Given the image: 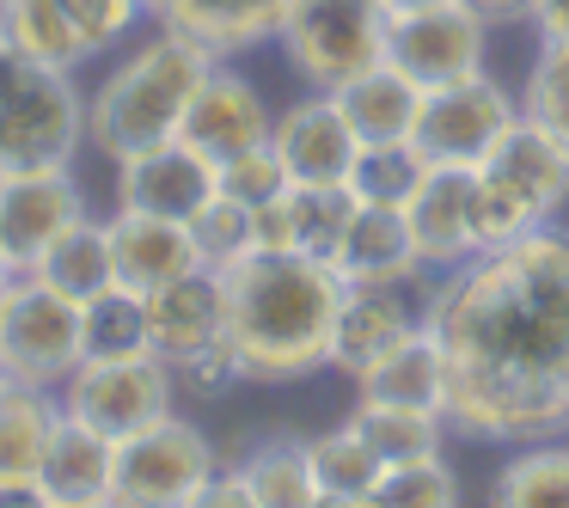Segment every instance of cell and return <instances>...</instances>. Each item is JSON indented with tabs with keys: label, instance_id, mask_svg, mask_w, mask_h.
<instances>
[{
	"label": "cell",
	"instance_id": "cell-1",
	"mask_svg": "<svg viewBox=\"0 0 569 508\" xmlns=\"http://www.w3.org/2000/svg\"><path fill=\"white\" fill-rule=\"evenodd\" d=\"M453 441L569 435V221L532 227L429 282Z\"/></svg>",
	"mask_w": 569,
	"mask_h": 508
},
{
	"label": "cell",
	"instance_id": "cell-2",
	"mask_svg": "<svg viewBox=\"0 0 569 508\" xmlns=\"http://www.w3.org/2000/svg\"><path fill=\"white\" fill-rule=\"evenodd\" d=\"M227 349L246 386H300L331 368L343 276L300 251H251L227 263Z\"/></svg>",
	"mask_w": 569,
	"mask_h": 508
},
{
	"label": "cell",
	"instance_id": "cell-3",
	"mask_svg": "<svg viewBox=\"0 0 569 508\" xmlns=\"http://www.w3.org/2000/svg\"><path fill=\"white\" fill-rule=\"evenodd\" d=\"M209 62H214L209 50H197L190 38H178L166 26L136 31L87 80V153L117 166L129 153L153 148V141H172L184 129V111L197 99Z\"/></svg>",
	"mask_w": 569,
	"mask_h": 508
},
{
	"label": "cell",
	"instance_id": "cell-4",
	"mask_svg": "<svg viewBox=\"0 0 569 508\" xmlns=\"http://www.w3.org/2000/svg\"><path fill=\"white\" fill-rule=\"evenodd\" d=\"M478 178V202H483V233L490 246L520 239L532 227L563 221L569 209V141L557 129H545L539 117L520 111L508 123V136L471 166Z\"/></svg>",
	"mask_w": 569,
	"mask_h": 508
},
{
	"label": "cell",
	"instance_id": "cell-5",
	"mask_svg": "<svg viewBox=\"0 0 569 508\" xmlns=\"http://www.w3.org/2000/svg\"><path fill=\"white\" fill-rule=\"evenodd\" d=\"M87 153V87L74 68L26 62L0 87V178L74 166Z\"/></svg>",
	"mask_w": 569,
	"mask_h": 508
},
{
	"label": "cell",
	"instance_id": "cell-6",
	"mask_svg": "<svg viewBox=\"0 0 569 508\" xmlns=\"http://www.w3.org/2000/svg\"><path fill=\"white\" fill-rule=\"evenodd\" d=\"M386 0H288L276 50L300 87L331 92L386 56Z\"/></svg>",
	"mask_w": 569,
	"mask_h": 508
},
{
	"label": "cell",
	"instance_id": "cell-7",
	"mask_svg": "<svg viewBox=\"0 0 569 508\" xmlns=\"http://www.w3.org/2000/svg\"><path fill=\"white\" fill-rule=\"evenodd\" d=\"M221 466V447L202 422H190L184 410L148 422L141 435L117 441V508H190V496L202 490V478Z\"/></svg>",
	"mask_w": 569,
	"mask_h": 508
},
{
	"label": "cell",
	"instance_id": "cell-8",
	"mask_svg": "<svg viewBox=\"0 0 569 508\" xmlns=\"http://www.w3.org/2000/svg\"><path fill=\"white\" fill-rule=\"evenodd\" d=\"M56 398H62L68 417L92 422V429L111 435V441H129V435H141L148 422L172 417L184 386H178V373L166 368L160 356H129V361H80V368L56 386Z\"/></svg>",
	"mask_w": 569,
	"mask_h": 508
},
{
	"label": "cell",
	"instance_id": "cell-9",
	"mask_svg": "<svg viewBox=\"0 0 569 508\" xmlns=\"http://www.w3.org/2000/svg\"><path fill=\"white\" fill-rule=\"evenodd\" d=\"M0 361L26 386H62L68 373L87 361V337H80V300L43 288L38 276L19 270L0 307Z\"/></svg>",
	"mask_w": 569,
	"mask_h": 508
},
{
	"label": "cell",
	"instance_id": "cell-10",
	"mask_svg": "<svg viewBox=\"0 0 569 508\" xmlns=\"http://www.w3.org/2000/svg\"><path fill=\"white\" fill-rule=\"evenodd\" d=\"M490 38L496 31L471 13L466 0H435V7H405L386 19V56L405 80H417L422 92L453 87L490 68Z\"/></svg>",
	"mask_w": 569,
	"mask_h": 508
},
{
	"label": "cell",
	"instance_id": "cell-11",
	"mask_svg": "<svg viewBox=\"0 0 569 508\" xmlns=\"http://www.w3.org/2000/svg\"><path fill=\"white\" fill-rule=\"evenodd\" d=\"M520 117V87L496 80L490 68L471 80H453V87H435L422 92V111H417V153L429 166H478L496 141L508 136V123Z\"/></svg>",
	"mask_w": 569,
	"mask_h": 508
},
{
	"label": "cell",
	"instance_id": "cell-12",
	"mask_svg": "<svg viewBox=\"0 0 569 508\" xmlns=\"http://www.w3.org/2000/svg\"><path fill=\"white\" fill-rule=\"evenodd\" d=\"M405 227H410V251H417V270L429 276H453L466 270L478 251H490L483 233V202H478V178L471 166H429L422 185L405 202Z\"/></svg>",
	"mask_w": 569,
	"mask_h": 508
},
{
	"label": "cell",
	"instance_id": "cell-13",
	"mask_svg": "<svg viewBox=\"0 0 569 508\" xmlns=\"http://www.w3.org/2000/svg\"><path fill=\"white\" fill-rule=\"evenodd\" d=\"M429 325V282H343L331 331V373L361 380L380 356Z\"/></svg>",
	"mask_w": 569,
	"mask_h": 508
},
{
	"label": "cell",
	"instance_id": "cell-14",
	"mask_svg": "<svg viewBox=\"0 0 569 508\" xmlns=\"http://www.w3.org/2000/svg\"><path fill=\"white\" fill-rule=\"evenodd\" d=\"M270 129H276V104H270V92H263V80L251 74L246 62H209V74H202L178 136L197 153H209L214 166H227L233 153L263 148Z\"/></svg>",
	"mask_w": 569,
	"mask_h": 508
},
{
	"label": "cell",
	"instance_id": "cell-15",
	"mask_svg": "<svg viewBox=\"0 0 569 508\" xmlns=\"http://www.w3.org/2000/svg\"><path fill=\"white\" fill-rule=\"evenodd\" d=\"M214 190H221V166H214L209 153H197L184 136L153 141V148H141V153H129V160L111 166V209L190 221Z\"/></svg>",
	"mask_w": 569,
	"mask_h": 508
},
{
	"label": "cell",
	"instance_id": "cell-16",
	"mask_svg": "<svg viewBox=\"0 0 569 508\" xmlns=\"http://www.w3.org/2000/svg\"><path fill=\"white\" fill-rule=\"evenodd\" d=\"M270 148H276V160H282L288 185L331 190V185H343V178H349V160H356L361 141L349 136V123H343V111H337L331 92L300 87L288 104H276Z\"/></svg>",
	"mask_w": 569,
	"mask_h": 508
},
{
	"label": "cell",
	"instance_id": "cell-17",
	"mask_svg": "<svg viewBox=\"0 0 569 508\" xmlns=\"http://www.w3.org/2000/svg\"><path fill=\"white\" fill-rule=\"evenodd\" d=\"M148 331H153V356L184 380L190 368L214 361L227 349V295L221 276L197 270L184 282H166L148 295Z\"/></svg>",
	"mask_w": 569,
	"mask_h": 508
},
{
	"label": "cell",
	"instance_id": "cell-18",
	"mask_svg": "<svg viewBox=\"0 0 569 508\" xmlns=\"http://www.w3.org/2000/svg\"><path fill=\"white\" fill-rule=\"evenodd\" d=\"M282 13H288V0H148L153 26L190 38L214 62H246L251 50L276 43Z\"/></svg>",
	"mask_w": 569,
	"mask_h": 508
},
{
	"label": "cell",
	"instance_id": "cell-19",
	"mask_svg": "<svg viewBox=\"0 0 569 508\" xmlns=\"http://www.w3.org/2000/svg\"><path fill=\"white\" fill-rule=\"evenodd\" d=\"M80 215H87V190H80L74 166H38V172L0 178V233L13 246L19 270H31V258Z\"/></svg>",
	"mask_w": 569,
	"mask_h": 508
},
{
	"label": "cell",
	"instance_id": "cell-20",
	"mask_svg": "<svg viewBox=\"0 0 569 508\" xmlns=\"http://www.w3.org/2000/svg\"><path fill=\"white\" fill-rule=\"evenodd\" d=\"M111 227V270L123 288L136 295H153L166 282H184V276L209 270L190 239V221H166V215H136V209H111L104 215Z\"/></svg>",
	"mask_w": 569,
	"mask_h": 508
},
{
	"label": "cell",
	"instance_id": "cell-21",
	"mask_svg": "<svg viewBox=\"0 0 569 508\" xmlns=\"http://www.w3.org/2000/svg\"><path fill=\"white\" fill-rule=\"evenodd\" d=\"M111 484H117V441L62 410L50 447H43L31 502L38 508H104L111 502Z\"/></svg>",
	"mask_w": 569,
	"mask_h": 508
},
{
	"label": "cell",
	"instance_id": "cell-22",
	"mask_svg": "<svg viewBox=\"0 0 569 508\" xmlns=\"http://www.w3.org/2000/svg\"><path fill=\"white\" fill-rule=\"evenodd\" d=\"M56 422H62V398L50 386H0V502H31Z\"/></svg>",
	"mask_w": 569,
	"mask_h": 508
},
{
	"label": "cell",
	"instance_id": "cell-23",
	"mask_svg": "<svg viewBox=\"0 0 569 508\" xmlns=\"http://www.w3.org/2000/svg\"><path fill=\"white\" fill-rule=\"evenodd\" d=\"M349 215H356V197L343 185H331V190L288 185L276 202L258 209V251H300V258L331 263L337 233H343Z\"/></svg>",
	"mask_w": 569,
	"mask_h": 508
},
{
	"label": "cell",
	"instance_id": "cell-24",
	"mask_svg": "<svg viewBox=\"0 0 569 508\" xmlns=\"http://www.w3.org/2000/svg\"><path fill=\"white\" fill-rule=\"evenodd\" d=\"M331 270L343 282H429L417 270V251H410L405 209H368V202H356V215L337 233Z\"/></svg>",
	"mask_w": 569,
	"mask_h": 508
},
{
	"label": "cell",
	"instance_id": "cell-25",
	"mask_svg": "<svg viewBox=\"0 0 569 508\" xmlns=\"http://www.w3.org/2000/svg\"><path fill=\"white\" fill-rule=\"evenodd\" d=\"M337 111H343L349 136L368 148V141H410L417 129V111H422V87L405 80L392 62H373L361 74H349L343 87H331Z\"/></svg>",
	"mask_w": 569,
	"mask_h": 508
},
{
	"label": "cell",
	"instance_id": "cell-26",
	"mask_svg": "<svg viewBox=\"0 0 569 508\" xmlns=\"http://www.w3.org/2000/svg\"><path fill=\"white\" fill-rule=\"evenodd\" d=\"M26 276H38L43 288H56V295H68V300H92L99 288H111L117 270H111V227H104V215L87 209L80 221H68L62 233L31 258Z\"/></svg>",
	"mask_w": 569,
	"mask_h": 508
},
{
	"label": "cell",
	"instance_id": "cell-27",
	"mask_svg": "<svg viewBox=\"0 0 569 508\" xmlns=\"http://www.w3.org/2000/svg\"><path fill=\"white\" fill-rule=\"evenodd\" d=\"M307 459H312V490H319V508H368L373 484H380L386 459L361 441L356 422H331V429L307 435Z\"/></svg>",
	"mask_w": 569,
	"mask_h": 508
},
{
	"label": "cell",
	"instance_id": "cell-28",
	"mask_svg": "<svg viewBox=\"0 0 569 508\" xmlns=\"http://www.w3.org/2000/svg\"><path fill=\"white\" fill-rule=\"evenodd\" d=\"M349 386H356V398H386V405H417V410H441L447 417V356L429 325L417 337H405L392 356H380Z\"/></svg>",
	"mask_w": 569,
	"mask_h": 508
},
{
	"label": "cell",
	"instance_id": "cell-29",
	"mask_svg": "<svg viewBox=\"0 0 569 508\" xmlns=\"http://www.w3.org/2000/svg\"><path fill=\"white\" fill-rule=\"evenodd\" d=\"M496 508H569V435L520 441L490 471Z\"/></svg>",
	"mask_w": 569,
	"mask_h": 508
},
{
	"label": "cell",
	"instance_id": "cell-30",
	"mask_svg": "<svg viewBox=\"0 0 569 508\" xmlns=\"http://www.w3.org/2000/svg\"><path fill=\"white\" fill-rule=\"evenodd\" d=\"M349 422L361 429V441L398 466V459H422V454H447L453 429H447L441 410H417V405H386V398H356Z\"/></svg>",
	"mask_w": 569,
	"mask_h": 508
},
{
	"label": "cell",
	"instance_id": "cell-31",
	"mask_svg": "<svg viewBox=\"0 0 569 508\" xmlns=\"http://www.w3.org/2000/svg\"><path fill=\"white\" fill-rule=\"evenodd\" d=\"M80 337H87V361H129V356H153V331H148V295L111 282L92 300H80Z\"/></svg>",
	"mask_w": 569,
	"mask_h": 508
},
{
	"label": "cell",
	"instance_id": "cell-32",
	"mask_svg": "<svg viewBox=\"0 0 569 508\" xmlns=\"http://www.w3.org/2000/svg\"><path fill=\"white\" fill-rule=\"evenodd\" d=\"M251 484V508H319L312 490V459L300 435H263L251 454L233 459Z\"/></svg>",
	"mask_w": 569,
	"mask_h": 508
},
{
	"label": "cell",
	"instance_id": "cell-33",
	"mask_svg": "<svg viewBox=\"0 0 569 508\" xmlns=\"http://www.w3.org/2000/svg\"><path fill=\"white\" fill-rule=\"evenodd\" d=\"M422 172H429V160L417 153V141H368L349 160L343 190L356 202H368V209H405L410 190L422 185Z\"/></svg>",
	"mask_w": 569,
	"mask_h": 508
},
{
	"label": "cell",
	"instance_id": "cell-34",
	"mask_svg": "<svg viewBox=\"0 0 569 508\" xmlns=\"http://www.w3.org/2000/svg\"><path fill=\"white\" fill-rule=\"evenodd\" d=\"M466 502V478L447 454H422V459H398L380 471L368 508H453Z\"/></svg>",
	"mask_w": 569,
	"mask_h": 508
},
{
	"label": "cell",
	"instance_id": "cell-35",
	"mask_svg": "<svg viewBox=\"0 0 569 508\" xmlns=\"http://www.w3.org/2000/svg\"><path fill=\"white\" fill-rule=\"evenodd\" d=\"M0 31H7L31 62L74 68V74L87 68V50L74 43V31H68V19H62L56 0H7V7H0Z\"/></svg>",
	"mask_w": 569,
	"mask_h": 508
},
{
	"label": "cell",
	"instance_id": "cell-36",
	"mask_svg": "<svg viewBox=\"0 0 569 508\" xmlns=\"http://www.w3.org/2000/svg\"><path fill=\"white\" fill-rule=\"evenodd\" d=\"M68 19V31H74V43L87 50V68L104 62V56H117L136 31H148V0H56Z\"/></svg>",
	"mask_w": 569,
	"mask_h": 508
},
{
	"label": "cell",
	"instance_id": "cell-37",
	"mask_svg": "<svg viewBox=\"0 0 569 508\" xmlns=\"http://www.w3.org/2000/svg\"><path fill=\"white\" fill-rule=\"evenodd\" d=\"M190 239H197V251H202L209 270H227V263H239V258L258 251V209L239 202V197H227V190H214V197L190 215Z\"/></svg>",
	"mask_w": 569,
	"mask_h": 508
},
{
	"label": "cell",
	"instance_id": "cell-38",
	"mask_svg": "<svg viewBox=\"0 0 569 508\" xmlns=\"http://www.w3.org/2000/svg\"><path fill=\"white\" fill-rule=\"evenodd\" d=\"M520 111L569 141V38H532L527 74H520Z\"/></svg>",
	"mask_w": 569,
	"mask_h": 508
},
{
	"label": "cell",
	"instance_id": "cell-39",
	"mask_svg": "<svg viewBox=\"0 0 569 508\" xmlns=\"http://www.w3.org/2000/svg\"><path fill=\"white\" fill-rule=\"evenodd\" d=\"M221 190H227V197H239V202H251V209H263V202L282 197V190H288V172H282V160H276L270 141H263V148L233 153V160L221 166Z\"/></svg>",
	"mask_w": 569,
	"mask_h": 508
},
{
	"label": "cell",
	"instance_id": "cell-40",
	"mask_svg": "<svg viewBox=\"0 0 569 508\" xmlns=\"http://www.w3.org/2000/svg\"><path fill=\"white\" fill-rule=\"evenodd\" d=\"M190 508H251V484L239 466H214L202 478V490L190 496Z\"/></svg>",
	"mask_w": 569,
	"mask_h": 508
},
{
	"label": "cell",
	"instance_id": "cell-41",
	"mask_svg": "<svg viewBox=\"0 0 569 508\" xmlns=\"http://www.w3.org/2000/svg\"><path fill=\"white\" fill-rule=\"evenodd\" d=\"M466 7H471V13H478L490 31H527L539 0H466Z\"/></svg>",
	"mask_w": 569,
	"mask_h": 508
},
{
	"label": "cell",
	"instance_id": "cell-42",
	"mask_svg": "<svg viewBox=\"0 0 569 508\" xmlns=\"http://www.w3.org/2000/svg\"><path fill=\"white\" fill-rule=\"evenodd\" d=\"M527 31L532 38H569V0H539Z\"/></svg>",
	"mask_w": 569,
	"mask_h": 508
},
{
	"label": "cell",
	"instance_id": "cell-43",
	"mask_svg": "<svg viewBox=\"0 0 569 508\" xmlns=\"http://www.w3.org/2000/svg\"><path fill=\"white\" fill-rule=\"evenodd\" d=\"M19 276V258H13V246H7V233H0V282H13Z\"/></svg>",
	"mask_w": 569,
	"mask_h": 508
},
{
	"label": "cell",
	"instance_id": "cell-44",
	"mask_svg": "<svg viewBox=\"0 0 569 508\" xmlns=\"http://www.w3.org/2000/svg\"><path fill=\"white\" fill-rule=\"evenodd\" d=\"M386 7H392V13H405V7H435V0H386Z\"/></svg>",
	"mask_w": 569,
	"mask_h": 508
},
{
	"label": "cell",
	"instance_id": "cell-45",
	"mask_svg": "<svg viewBox=\"0 0 569 508\" xmlns=\"http://www.w3.org/2000/svg\"><path fill=\"white\" fill-rule=\"evenodd\" d=\"M7 380H13V373H7V361H0V386H7Z\"/></svg>",
	"mask_w": 569,
	"mask_h": 508
},
{
	"label": "cell",
	"instance_id": "cell-46",
	"mask_svg": "<svg viewBox=\"0 0 569 508\" xmlns=\"http://www.w3.org/2000/svg\"><path fill=\"white\" fill-rule=\"evenodd\" d=\"M7 288H13V282H0V307H7Z\"/></svg>",
	"mask_w": 569,
	"mask_h": 508
}]
</instances>
